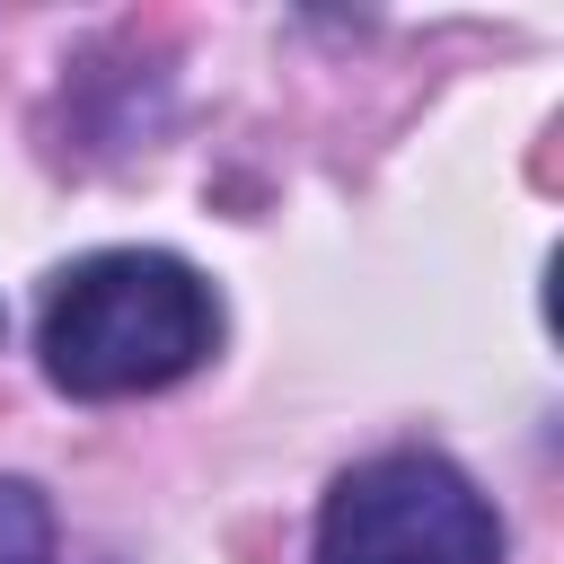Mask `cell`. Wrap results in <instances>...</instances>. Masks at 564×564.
<instances>
[{"mask_svg": "<svg viewBox=\"0 0 564 564\" xmlns=\"http://www.w3.org/2000/svg\"><path fill=\"white\" fill-rule=\"evenodd\" d=\"M220 344V300L212 282L167 256V247H97L44 282L35 308V352L62 397H150L203 370Z\"/></svg>", "mask_w": 564, "mask_h": 564, "instance_id": "6da1fadb", "label": "cell"}, {"mask_svg": "<svg viewBox=\"0 0 564 564\" xmlns=\"http://www.w3.org/2000/svg\"><path fill=\"white\" fill-rule=\"evenodd\" d=\"M317 564H502V520L441 449H388L335 476Z\"/></svg>", "mask_w": 564, "mask_h": 564, "instance_id": "7a4b0ae2", "label": "cell"}, {"mask_svg": "<svg viewBox=\"0 0 564 564\" xmlns=\"http://www.w3.org/2000/svg\"><path fill=\"white\" fill-rule=\"evenodd\" d=\"M0 564H53V511L18 476H0Z\"/></svg>", "mask_w": 564, "mask_h": 564, "instance_id": "3957f363", "label": "cell"}]
</instances>
